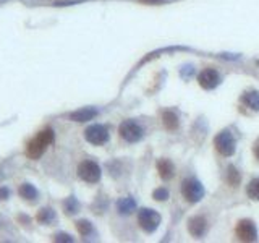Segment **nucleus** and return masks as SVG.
Instances as JSON below:
<instances>
[{
    "label": "nucleus",
    "instance_id": "17",
    "mask_svg": "<svg viewBox=\"0 0 259 243\" xmlns=\"http://www.w3.org/2000/svg\"><path fill=\"white\" fill-rule=\"evenodd\" d=\"M246 194H248L251 199L259 201V179H253L250 182L248 188H246Z\"/></svg>",
    "mask_w": 259,
    "mask_h": 243
},
{
    "label": "nucleus",
    "instance_id": "22",
    "mask_svg": "<svg viewBox=\"0 0 259 243\" xmlns=\"http://www.w3.org/2000/svg\"><path fill=\"white\" fill-rule=\"evenodd\" d=\"M154 198H156L157 201H165V199L169 198V191L165 190V188H157V190L154 191Z\"/></svg>",
    "mask_w": 259,
    "mask_h": 243
},
{
    "label": "nucleus",
    "instance_id": "23",
    "mask_svg": "<svg viewBox=\"0 0 259 243\" xmlns=\"http://www.w3.org/2000/svg\"><path fill=\"white\" fill-rule=\"evenodd\" d=\"M55 242H73V239L70 235H65V234H60V235H55L54 237Z\"/></svg>",
    "mask_w": 259,
    "mask_h": 243
},
{
    "label": "nucleus",
    "instance_id": "12",
    "mask_svg": "<svg viewBox=\"0 0 259 243\" xmlns=\"http://www.w3.org/2000/svg\"><path fill=\"white\" fill-rule=\"evenodd\" d=\"M157 170H159V175L162 177L164 180H169L174 177V172H175V167L169 159H160L157 162Z\"/></svg>",
    "mask_w": 259,
    "mask_h": 243
},
{
    "label": "nucleus",
    "instance_id": "19",
    "mask_svg": "<svg viewBox=\"0 0 259 243\" xmlns=\"http://www.w3.org/2000/svg\"><path fill=\"white\" fill-rule=\"evenodd\" d=\"M227 182H229V185H232V186H237L240 183V174L233 166L227 169Z\"/></svg>",
    "mask_w": 259,
    "mask_h": 243
},
{
    "label": "nucleus",
    "instance_id": "18",
    "mask_svg": "<svg viewBox=\"0 0 259 243\" xmlns=\"http://www.w3.org/2000/svg\"><path fill=\"white\" fill-rule=\"evenodd\" d=\"M54 219H55V214H54V211L52 209H41L39 211V214H38V221L42 222V224H52L54 222Z\"/></svg>",
    "mask_w": 259,
    "mask_h": 243
},
{
    "label": "nucleus",
    "instance_id": "3",
    "mask_svg": "<svg viewBox=\"0 0 259 243\" xmlns=\"http://www.w3.org/2000/svg\"><path fill=\"white\" fill-rule=\"evenodd\" d=\"M214 146L222 156L229 157L235 153V138L232 136L229 130H224L214 138Z\"/></svg>",
    "mask_w": 259,
    "mask_h": 243
},
{
    "label": "nucleus",
    "instance_id": "10",
    "mask_svg": "<svg viewBox=\"0 0 259 243\" xmlns=\"http://www.w3.org/2000/svg\"><path fill=\"white\" fill-rule=\"evenodd\" d=\"M207 229V224H206V219L202 216H196V217H191L190 222H188V230L190 234L196 237V239H199V237L204 235Z\"/></svg>",
    "mask_w": 259,
    "mask_h": 243
},
{
    "label": "nucleus",
    "instance_id": "7",
    "mask_svg": "<svg viewBox=\"0 0 259 243\" xmlns=\"http://www.w3.org/2000/svg\"><path fill=\"white\" fill-rule=\"evenodd\" d=\"M84 138L88 139L91 144L101 146L104 143H107V139H109V130L104 125H91L89 128H86Z\"/></svg>",
    "mask_w": 259,
    "mask_h": 243
},
{
    "label": "nucleus",
    "instance_id": "13",
    "mask_svg": "<svg viewBox=\"0 0 259 243\" xmlns=\"http://www.w3.org/2000/svg\"><path fill=\"white\" fill-rule=\"evenodd\" d=\"M162 123H164V126L169 131L177 130L178 128V117H177V114L172 112V111H165L162 114Z\"/></svg>",
    "mask_w": 259,
    "mask_h": 243
},
{
    "label": "nucleus",
    "instance_id": "5",
    "mask_svg": "<svg viewBox=\"0 0 259 243\" xmlns=\"http://www.w3.org/2000/svg\"><path fill=\"white\" fill-rule=\"evenodd\" d=\"M138 222H139L141 229L151 234L159 227L160 216H159V212H156L154 209H146L144 208V209H141L138 212Z\"/></svg>",
    "mask_w": 259,
    "mask_h": 243
},
{
    "label": "nucleus",
    "instance_id": "8",
    "mask_svg": "<svg viewBox=\"0 0 259 243\" xmlns=\"http://www.w3.org/2000/svg\"><path fill=\"white\" fill-rule=\"evenodd\" d=\"M237 237L243 242H255L258 239V232L255 224L248 219H243L237 224Z\"/></svg>",
    "mask_w": 259,
    "mask_h": 243
},
{
    "label": "nucleus",
    "instance_id": "16",
    "mask_svg": "<svg viewBox=\"0 0 259 243\" xmlns=\"http://www.w3.org/2000/svg\"><path fill=\"white\" fill-rule=\"evenodd\" d=\"M18 193H20V196L24 198V199H29V201H34L36 198H38V190L29 185V183H23L20 186V190H18Z\"/></svg>",
    "mask_w": 259,
    "mask_h": 243
},
{
    "label": "nucleus",
    "instance_id": "2",
    "mask_svg": "<svg viewBox=\"0 0 259 243\" xmlns=\"http://www.w3.org/2000/svg\"><path fill=\"white\" fill-rule=\"evenodd\" d=\"M182 193L188 203H198L201 198L204 196V186H202L198 180L187 179L182 183Z\"/></svg>",
    "mask_w": 259,
    "mask_h": 243
},
{
    "label": "nucleus",
    "instance_id": "24",
    "mask_svg": "<svg viewBox=\"0 0 259 243\" xmlns=\"http://www.w3.org/2000/svg\"><path fill=\"white\" fill-rule=\"evenodd\" d=\"M141 2H144V3H160L162 0H141Z\"/></svg>",
    "mask_w": 259,
    "mask_h": 243
},
{
    "label": "nucleus",
    "instance_id": "25",
    "mask_svg": "<svg viewBox=\"0 0 259 243\" xmlns=\"http://www.w3.org/2000/svg\"><path fill=\"white\" fill-rule=\"evenodd\" d=\"M255 154H256V157L259 159V141H258V144L255 146Z\"/></svg>",
    "mask_w": 259,
    "mask_h": 243
},
{
    "label": "nucleus",
    "instance_id": "4",
    "mask_svg": "<svg viewBox=\"0 0 259 243\" xmlns=\"http://www.w3.org/2000/svg\"><path fill=\"white\" fill-rule=\"evenodd\" d=\"M78 177L88 183H97L101 180V167L94 161H84L78 166Z\"/></svg>",
    "mask_w": 259,
    "mask_h": 243
},
{
    "label": "nucleus",
    "instance_id": "9",
    "mask_svg": "<svg viewBox=\"0 0 259 243\" xmlns=\"http://www.w3.org/2000/svg\"><path fill=\"white\" fill-rule=\"evenodd\" d=\"M198 81H199V86L201 88H204V89H214L219 84L220 76H219V73L215 71L214 68H206V70H202L199 73Z\"/></svg>",
    "mask_w": 259,
    "mask_h": 243
},
{
    "label": "nucleus",
    "instance_id": "1",
    "mask_svg": "<svg viewBox=\"0 0 259 243\" xmlns=\"http://www.w3.org/2000/svg\"><path fill=\"white\" fill-rule=\"evenodd\" d=\"M54 141V131L51 128H46L38 133V136L33 138L26 146V156L29 159L38 161L39 157L46 153L47 146Z\"/></svg>",
    "mask_w": 259,
    "mask_h": 243
},
{
    "label": "nucleus",
    "instance_id": "14",
    "mask_svg": "<svg viewBox=\"0 0 259 243\" xmlns=\"http://www.w3.org/2000/svg\"><path fill=\"white\" fill-rule=\"evenodd\" d=\"M242 102L246 107L253 109V111H259V94L256 91H253V93H245L242 96Z\"/></svg>",
    "mask_w": 259,
    "mask_h": 243
},
{
    "label": "nucleus",
    "instance_id": "20",
    "mask_svg": "<svg viewBox=\"0 0 259 243\" xmlns=\"http://www.w3.org/2000/svg\"><path fill=\"white\" fill-rule=\"evenodd\" d=\"M64 206H65V212H66V214H75V212L78 211V208H79V204H78V201H76L75 198H68L64 203Z\"/></svg>",
    "mask_w": 259,
    "mask_h": 243
},
{
    "label": "nucleus",
    "instance_id": "15",
    "mask_svg": "<svg viewBox=\"0 0 259 243\" xmlns=\"http://www.w3.org/2000/svg\"><path fill=\"white\" fill-rule=\"evenodd\" d=\"M117 208H119L120 214H130L136 208V203H134L133 198H122L119 203H117Z\"/></svg>",
    "mask_w": 259,
    "mask_h": 243
},
{
    "label": "nucleus",
    "instance_id": "21",
    "mask_svg": "<svg viewBox=\"0 0 259 243\" xmlns=\"http://www.w3.org/2000/svg\"><path fill=\"white\" fill-rule=\"evenodd\" d=\"M76 229L81 235H89L92 232V226L88 221H78L76 222Z\"/></svg>",
    "mask_w": 259,
    "mask_h": 243
},
{
    "label": "nucleus",
    "instance_id": "6",
    "mask_svg": "<svg viewBox=\"0 0 259 243\" xmlns=\"http://www.w3.org/2000/svg\"><path fill=\"white\" fill-rule=\"evenodd\" d=\"M120 136L128 143H136L143 138V128L133 120H125L120 125Z\"/></svg>",
    "mask_w": 259,
    "mask_h": 243
},
{
    "label": "nucleus",
    "instance_id": "11",
    "mask_svg": "<svg viewBox=\"0 0 259 243\" xmlns=\"http://www.w3.org/2000/svg\"><path fill=\"white\" fill-rule=\"evenodd\" d=\"M97 115V111L92 107H84V109H79L76 112H71L70 114V119L73 122H88L92 120Z\"/></svg>",
    "mask_w": 259,
    "mask_h": 243
}]
</instances>
